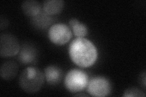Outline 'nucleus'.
<instances>
[{
    "label": "nucleus",
    "instance_id": "f257e3e1",
    "mask_svg": "<svg viewBox=\"0 0 146 97\" xmlns=\"http://www.w3.org/2000/svg\"><path fill=\"white\" fill-rule=\"evenodd\" d=\"M69 55L72 61L80 67H88L96 61L98 50L94 44L85 38H77L71 43Z\"/></svg>",
    "mask_w": 146,
    "mask_h": 97
},
{
    "label": "nucleus",
    "instance_id": "f03ea898",
    "mask_svg": "<svg viewBox=\"0 0 146 97\" xmlns=\"http://www.w3.org/2000/svg\"><path fill=\"white\" fill-rule=\"evenodd\" d=\"M44 82L43 73L34 67L25 69L19 78V85L27 94H35L42 88Z\"/></svg>",
    "mask_w": 146,
    "mask_h": 97
},
{
    "label": "nucleus",
    "instance_id": "7ed1b4c3",
    "mask_svg": "<svg viewBox=\"0 0 146 97\" xmlns=\"http://www.w3.org/2000/svg\"><path fill=\"white\" fill-rule=\"evenodd\" d=\"M89 77L80 69H71L65 78V86L67 90L73 93L84 90L88 86Z\"/></svg>",
    "mask_w": 146,
    "mask_h": 97
},
{
    "label": "nucleus",
    "instance_id": "20e7f679",
    "mask_svg": "<svg viewBox=\"0 0 146 97\" xmlns=\"http://www.w3.org/2000/svg\"><path fill=\"white\" fill-rule=\"evenodd\" d=\"M70 27L64 23H55L48 30V37L51 42L56 45L62 46L67 43L72 37Z\"/></svg>",
    "mask_w": 146,
    "mask_h": 97
},
{
    "label": "nucleus",
    "instance_id": "39448f33",
    "mask_svg": "<svg viewBox=\"0 0 146 97\" xmlns=\"http://www.w3.org/2000/svg\"><path fill=\"white\" fill-rule=\"evenodd\" d=\"M86 88L90 95L104 97L109 95L111 93V85L107 78L102 76H97L89 80Z\"/></svg>",
    "mask_w": 146,
    "mask_h": 97
},
{
    "label": "nucleus",
    "instance_id": "423d86ee",
    "mask_svg": "<svg viewBox=\"0 0 146 97\" xmlns=\"http://www.w3.org/2000/svg\"><path fill=\"white\" fill-rule=\"evenodd\" d=\"M20 46L18 39L11 34H3L0 36V55L1 57H10L20 52Z\"/></svg>",
    "mask_w": 146,
    "mask_h": 97
},
{
    "label": "nucleus",
    "instance_id": "0eeeda50",
    "mask_svg": "<svg viewBox=\"0 0 146 97\" xmlns=\"http://www.w3.org/2000/svg\"><path fill=\"white\" fill-rule=\"evenodd\" d=\"M37 58V50L33 45L31 44H23L18 53V60L22 64H31Z\"/></svg>",
    "mask_w": 146,
    "mask_h": 97
},
{
    "label": "nucleus",
    "instance_id": "6e6552de",
    "mask_svg": "<svg viewBox=\"0 0 146 97\" xmlns=\"http://www.w3.org/2000/svg\"><path fill=\"white\" fill-rule=\"evenodd\" d=\"M18 64L13 61H7L2 64L0 68V76L4 80H12L15 78L18 72Z\"/></svg>",
    "mask_w": 146,
    "mask_h": 97
},
{
    "label": "nucleus",
    "instance_id": "1a4fd4ad",
    "mask_svg": "<svg viewBox=\"0 0 146 97\" xmlns=\"http://www.w3.org/2000/svg\"><path fill=\"white\" fill-rule=\"evenodd\" d=\"M62 69L56 66H49L44 69L46 80L49 85H57L60 82L63 78Z\"/></svg>",
    "mask_w": 146,
    "mask_h": 97
},
{
    "label": "nucleus",
    "instance_id": "9d476101",
    "mask_svg": "<svg viewBox=\"0 0 146 97\" xmlns=\"http://www.w3.org/2000/svg\"><path fill=\"white\" fill-rule=\"evenodd\" d=\"M65 2L62 0H46L43 4V11L49 15L59 14L64 8Z\"/></svg>",
    "mask_w": 146,
    "mask_h": 97
},
{
    "label": "nucleus",
    "instance_id": "9b49d317",
    "mask_svg": "<svg viewBox=\"0 0 146 97\" xmlns=\"http://www.w3.org/2000/svg\"><path fill=\"white\" fill-rule=\"evenodd\" d=\"M54 18L48 15L43 10L37 15L31 18L32 24L38 29H45L53 22Z\"/></svg>",
    "mask_w": 146,
    "mask_h": 97
},
{
    "label": "nucleus",
    "instance_id": "f8f14e48",
    "mask_svg": "<svg viewBox=\"0 0 146 97\" xmlns=\"http://www.w3.org/2000/svg\"><path fill=\"white\" fill-rule=\"evenodd\" d=\"M21 9L25 14L28 16L34 17L42 11V5L36 0H27L23 2Z\"/></svg>",
    "mask_w": 146,
    "mask_h": 97
},
{
    "label": "nucleus",
    "instance_id": "ddd939ff",
    "mask_svg": "<svg viewBox=\"0 0 146 97\" xmlns=\"http://www.w3.org/2000/svg\"><path fill=\"white\" fill-rule=\"evenodd\" d=\"M70 29L77 38H84L88 34V28L77 18H71L69 21Z\"/></svg>",
    "mask_w": 146,
    "mask_h": 97
},
{
    "label": "nucleus",
    "instance_id": "4468645a",
    "mask_svg": "<svg viewBox=\"0 0 146 97\" xmlns=\"http://www.w3.org/2000/svg\"><path fill=\"white\" fill-rule=\"evenodd\" d=\"M123 96L124 97H133V96H139V97H145V94L140 89L136 88V87H130L127 89L123 94Z\"/></svg>",
    "mask_w": 146,
    "mask_h": 97
},
{
    "label": "nucleus",
    "instance_id": "2eb2a0df",
    "mask_svg": "<svg viewBox=\"0 0 146 97\" xmlns=\"http://www.w3.org/2000/svg\"><path fill=\"white\" fill-rule=\"evenodd\" d=\"M146 75L145 71H144L143 72L141 73V74L139 77V82L140 84L143 86V88L145 89V80H146Z\"/></svg>",
    "mask_w": 146,
    "mask_h": 97
},
{
    "label": "nucleus",
    "instance_id": "dca6fc26",
    "mask_svg": "<svg viewBox=\"0 0 146 97\" xmlns=\"http://www.w3.org/2000/svg\"><path fill=\"white\" fill-rule=\"evenodd\" d=\"M1 22H0V27H1V29L3 30L4 28L6 27L9 25V21L7 20H6L5 18H3V16L1 17V20H0Z\"/></svg>",
    "mask_w": 146,
    "mask_h": 97
},
{
    "label": "nucleus",
    "instance_id": "f3484780",
    "mask_svg": "<svg viewBox=\"0 0 146 97\" xmlns=\"http://www.w3.org/2000/svg\"><path fill=\"white\" fill-rule=\"evenodd\" d=\"M76 96H87V95H85V94H77V95H76Z\"/></svg>",
    "mask_w": 146,
    "mask_h": 97
}]
</instances>
